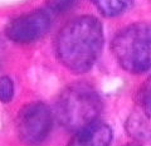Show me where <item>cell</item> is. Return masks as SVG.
<instances>
[{
    "instance_id": "1",
    "label": "cell",
    "mask_w": 151,
    "mask_h": 146,
    "mask_svg": "<svg viewBox=\"0 0 151 146\" xmlns=\"http://www.w3.org/2000/svg\"><path fill=\"white\" fill-rule=\"evenodd\" d=\"M103 45V29L100 20L82 15L69 20L58 32L54 42L59 63L70 72L84 73L96 63Z\"/></svg>"
},
{
    "instance_id": "2",
    "label": "cell",
    "mask_w": 151,
    "mask_h": 146,
    "mask_svg": "<svg viewBox=\"0 0 151 146\" xmlns=\"http://www.w3.org/2000/svg\"><path fill=\"white\" fill-rule=\"evenodd\" d=\"M102 110L98 92L86 82H76L63 89L57 101L58 121L69 131H76L97 121Z\"/></svg>"
},
{
    "instance_id": "3",
    "label": "cell",
    "mask_w": 151,
    "mask_h": 146,
    "mask_svg": "<svg viewBox=\"0 0 151 146\" xmlns=\"http://www.w3.org/2000/svg\"><path fill=\"white\" fill-rule=\"evenodd\" d=\"M112 53L126 72L139 74L151 68V24L135 23L121 29L111 43Z\"/></svg>"
},
{
    "instance_id": "4",
    "label": "cell",
    "mask_w": 151,
    "mask_h": 146,
    "mask_svg": "<svg viewBox=\"0 0 151 146\" xmlns=\"http://www.w3.org/2000/svg\"><path fill=\"white\" fill-rule=\"evenodd\" d=\"M53 126V116L42 102L28 103L17 117L18 136L25 145H39L48 137Z\"/></svg>"
},
{
    "instance_id": "5",
    "label": "cell",
    "mask_w": 151,
    "mask_h": 146,
    "mask_svg": "<svg viewBox=\"0 0 151 146\" xmlns=\"http://www.w3.org/2000/svg\"><path fill=\"white\" fill-rule=\"evenodd\" d=\"M52 24L47 10H34L13 19L5 28V34L15 43H32L43 37Z\"/></svg>"
},
{
    "instance_id": "6",
    "label": "cell",
    "mask_w": 151,
    "mask_h": 146,
    "mask_svg": "<svg viewBox=\"0 0 151 146\" xmlns=\"http://www.w3.org/2000/svg\"><path fill=\"white\" fill-rule=\"evenodd\" d=\"M112 130L102 121H94L76 131L67 146H111Z\"/></svg>"
},
{
    "instance_id": "7",
    "label": "cell",
    "mask_w": 151,
    "mask_h": 146,
    "mask_svg": "<svg viewBox=\"0 0 151 146\" xmlns=\"http://www.w3.org/2000/svg\"><path fill=\"white\" fill-rule=\"evenodd\" d=\"M102 15L107 18L117 17L130 6L132 0H91Z\"/></svg>"
},
{
    "instance_id": "8",
    "label": "cell",
    "mask_w": 151,
    "mask_h": 146,
    "mask_svg": "<svg viewBox=\"0 0 151 146\" xmlns=\"http://www.w3.org/2000/svg\"><path fill=\"white\" fill-rule=\"evenodd\" d=\"M137 101L144 114L151 117V76L141 86L137 93Z\"/></svg>"
},
{
    "instance_id": "9",
    "label": "cell",
    "mask_w": 151,
    "mask_h": 146,
    "mask_svg": "<svg viewBox=\"0 0 151 146\" xmlns=\"http://www.w3.org/2000/svg\"><path fill=\"white\" fill-rule=\"evenodd\" d=\"M14 96V84L9 77H0V101L9 102Z\"/></svg>"
},
{
    "instance_id": "10",
    "label": "cell",
    "mask_w": 151,
    "mask_h": 146,
    "mask_svg": "<svg viewBox=\"0 0 151 146\" xmlns=\"http://www.w3.org/2000/svg\"><path fill=\"white\" fill-rule=\"evenodd\" d=\"M73 0H47L49 10L53 13H63L72 5Z\"/></svg>"
},
{
    "instance_id": "11",
    "label": "cell",
    "mask_w": 151,
    "mask_h": 146,
    "mask_svg": "<svg viewBox=\"0 0 151 146\" xmlns=\"http://www.w3.org/2000/svg\"><path fill=\"white\" fill-rule=\"evenodd\" d=\"M125 146H140V145H137V144H127Z\"/></svg>"
}]
</instances>
